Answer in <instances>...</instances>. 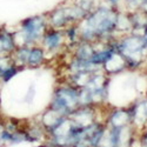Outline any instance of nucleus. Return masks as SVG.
<instances>
[{
	"instance_id": "f257e3e1",
	"label": "nucleus",
	"mask_w": 147,
	"mask_h": 147,
	"mask_svg": "<svg viewBox=\"0 0 147 147\" xmlns=\"http://www.w3.org/2000/svg\"><path fill=\"white\" fill-rule=\"evenodd\" d=\"M47 19L44 16H34L26 18L21 21V30L24 32L26 40L33 41L34 39H38L39 36L45 32Z\"/></svg>"
},
{
	"instance_id": "f03ea898",
	"label": "nucleus",
	"mask_w": 147,
	"mask_h": 147,
	"mask_svg": "<svg viewBox=\"0 0 147 147\" xmlns=\"http://www.w3.org/2000/svg\"><path fill=\"white\" fill-rule=\"evenodd\" d=\"M63 39V33L60 31H57L54 28H50L45 32L44 35V45L46 48H50V50H53V48L58 47L60 45V41Z\"/></svg>"
},
{
	"instance_id": "7ed1b4c3",
	"label": "nucleus",
	"mask_w": 147,
	"mask_h": 147,
	"mask_svg": "<svg viewBox=\"0 0 147 147\" xmlns=\"http://www.w3.org/2000/svg\"><path fill=\"white\" fill-rule=\"evenodd\" d=\"M44 58V51L40 47H33L30 50V54H28V59L27 63L28 65H38L42 61Z\"/></svg>"
},
{
	"instance_id": "20e7f679",
	"label": "nucleus",
	"mask_w": 147,
	"mask_h": 147,
	"mask_svg": "<svg viewBox=\"0 0 147 147\" xmlns=\"http://www.w3.org/2000/svg\"><path fill=\"white\" fill-rule=\"evenodd\" d=\"M122 4H125L129 11H136L140 8L141 0H122Z\"/></svg>"
}]
</instances>
